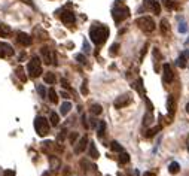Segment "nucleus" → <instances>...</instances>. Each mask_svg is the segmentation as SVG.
Here are the masks:
<instances>
[{
    "instance_id": "39",
    "label": "nucleus",
    "mask_w": 189,
    "mask_h": 176,
    "mask_svg": "<svg viewBox=\"0 0 189 176\" xmlns=\"http://www.w3.org/2000/svg\"><path fill=\"white\" fill-rule=\"evenodd\" d=\"M82 124H83V127H85V129H90V125H88V121H86V116H85V115L82 116Z\"/></svg>"
},
{
    "instance_id": "40",
    "label": "nucleus",
    "mask_w": 189,
    "mask_h": 176,
    "mask_svg": "<svg viewBox=\"0 0 189 176\" xmlns=\"http://www.w3.org/2000/svg\"><path fill=\"white\" fill-rule=\"evenodd\" d=\"M153 55H155V58H156V60H161V57H159V51L156 49V48L153 49Z\"/></svg>"
},
{
    "instance_id": "18",
    "label": "nucleus",
    "mask_w": 189,
    "mask_h": 176,
    "mask_svg": "<svg viewBox=\"0 0 189 176\" xmlns=\"http://www.w3.org/2000/svg\"><path fill=\"white\" fill-rule=\"evenodd\" d=\"M88 145H90V155L94 160H97V158H99V151H97V148H95V143H94V142H88Z\"/></svg>"
},
{
    "instance_id": "32",
    "label": "nucleus",
    "mask_w": 189,
    "mask_h": 176,
    "mask_svg": "<svg viewBox=\"0 0 189 176\" xmlns=\"http://www.w3.org/2000/svg\"><path fill=\"white\" fill-rule=\"evenodd\" d=\"M159 130H161V127H155V129L149 130V133H147L146 136H147V138H153V136H155V134H156V133H158Z\"/></svg>"
},
{
    "instance_id": "34",
    "label": "nucleus",
    "mask_w": 189,
    "mask_h": 176,
    "mask_svg": "<svg viewBox=\"0 0 189 176\" xmlns=\"http://www.w3.org/2000/svg\"><path fill=\"white\" fill-rule=\"evenodd\" d=\"M118 49H119V45H118V43H113V45L110 46V55L116 54V52H118Z\"/></svg>"
},
{
    "instance_id": "45",
    "label": "nucleus",
    "mask_w": 189,
    "mask_h": 176,
    "mask_svg": "<svg viewBox=\"0 0 189 176\" xmlns=\"http://www.w3.org/2000/svg\"><path fill=\"white\" fill-rule=\"evenodd\" d=\"M186 145H188V151H189V139H188V143H186Z\"/></svg>"
},
{
    "instance_id": "22",
    "label": "nucleus",
    "mask_w": 189,
    "mask_h": 176,
    "mask_svg": "<svg viewBox=\"0 0 189 176\" xmlns=\"http://www.w3.org/2000/svg\"><path fill=\"white\" fill-rule=\"evenodd\" d=\"M70 109H72V103L70 102H64L61 105V115H67L70 112Z\"/></svg>"
},
{
    "instance_id": "38",
    "label": "nucleus",
    "mask_w": 189,
    "mask_h": 176,
    "mask_svg": "<svg viewBox=\"0 0 189 176\" xmlns=\"http://www.w3.org/2000/svg\"><path fill=\"white\" fill-rule=\"evenodd\" d=\"M61 85H63L64 88H70V85H68V81L66 79V78H63V79H61Z\"/></svg>"
},
{
    "instance_id": "3",
    "label": "nucleus",
    "mask_w": 189,
    "mask_h": 176,
    "mask_svg": "<svg viewBox=\"0 0 189 176\" xmlns=\"http://www.w3.org/2000/svg\"><path fill=\"white\" fill-rule=\"evenodd\" d=\"M136 24L137 27L142 31H144V33H152L156 29V24H155V21L152 20L151 16H142V18H138L136 21Z\"/></svg>"
},
{
    "instance_id": "11",
    "label": "nucleus",
    "mask_w": 189,
    "mask_h": 176,
    "mask_svg": "<svg viewBox=\"0 0 189 176\" xmlns=\"http://www.w3.org/2000/svg\"><path fill=\"white\" fill-rule=\"evenodd\" d=\"M61 21L64 24H75L76 21V18H75V14L72 12V11H64V12H61Z\"/></svg>"
},
{
    "instance_id": "42",
    "label": "nucleus",
    "mask_w": 189,
    "mask_h": 176,
    "mask_svg": "<svg viewBox=\"0 0 189 176\" xmlns=\"http://www.w3.org/2000/svg\"><path fill=\"white\" fill-rule=\"evenodd\" d=\"M61 97H64V99H68L70 96H68V94H67L66 91H63V93H61Z\"/></svg>"
},
{
    "instance_id": "24",
    "label": "nucleus",
    "mask_w": 189,
    "mask_h": 176,
    "mask_svg": "<svg viewBox=\"0 0 189 176\" xmlns=\"http://www.w3.org/2000/svg\"><path fill=\"white\" fill-rule=\"evenodd\" d=\"M48 96H49V100H51L52 103H57V102H58V94H57V91H55L54 88H49Z\"/></svg>"
},
{
    "instance_id": "28",
    "label": "nucleus",
    "mask_w": 189,
    "mask_h": 176,
    "mask_svg": "<svg viewBox=\"0 0 189 176\" xmlns=\"http://www.w3.org/2000/svg\"><path fill=\"white\" fill-rule=\"evenodd\" d=\"M49 161H51V164H52L54 169L60 167V160H58V158H55V157H52V155H51V157H49Z\"/></svg>"
},
{
    "instance_id": "9",
    "label": "nucleus",
    "mask_w": 189,
    "mask_h": 176,
    "mask_svg": "<svg viewBox=\"0 0 189 176\" xmlns=\"http://www.w3.org/2000/svg\"><path fill=\"white\" fill-rule=\"evenodd\" d=\"M144 5H146L147 9H151L155 15H159V12H161V3H159L158 0H144Z\"/></svg>"
},
{
    "instance_id": "5",
    "label": "nucleus",
    "mask_w": 189,
    "mask_h": 176,
    "mask_svg": "<svg viewBox=\"0 0 189 176\" xmlns=\"http://www.w3.org/2000/svg\"><path fill=\"white\" fill-rule=\"evenodd\" d=\"M130 15V11L127 6H115L112 11V16H113L115 23H122L124 20H127Z\"/></svg>"
},
{
    "instance_id": "41",
    "label": "nucleus",
    "mask_w": 189,
    "mask_h": 176,
    "mask_svg": "<svg viewBox=\"0 0 189 176\" xmlns=\"http://www.w3.org/2000/svg\"><path fill=\"white\" fill-rule=\"evenodd\" d=\"M23 3H25V5H29V6H33V2L31 0H21Z\"/></svg>"
},
{
    "instance_id": "15",
    "label": "nucleus",
    "mask_w": 189,
    "mask_h": 176,
    "mask_svg": "<svg viewBox=\"0 0 189 176\" xmlns=\"http://www.w3.org/2000/svg\"><path fill=\"white\" fill-rule=\"evenodd\" d=\"M159 29H161V33H162V34H168V33H170V24H168V21H167L165 18L161 20Z\"/></svg>"
},
{
    "instance_id": "14",
    "label": "nucleus",
    "mask_w": 189,
    "mask_h": 176,
    "mask_svg": "<svg viewBox=\"0 0 189 176\" xmlns=\"http://www.w3.org/2000/svg\"><path fill=\"white\" fill-rule=\"evenodd\" d=\"M174 111H176V107H174V97L173 96H168V99H167V112H168V118H173Z\"/></svg>"
},
{
    "instance_id": "46",
    "label": "nucleus",
    "mask_w": 189,
    "mask_h": 176,
    "mask_svg": "<svg viewBox=\"0 0 189 176\" xmlns=\"http://www.w3.org/2000/svg\"><path fill=\"white\" fill-rule=\"evenodd\" d=\"M188 55H189V54H188Z\"/></svg>"
},
{
    "instance_id": "4",
    "label": "nucleus",
    "mask_w": 189,
    "mask_h": 176,
    "mask_svg": "<svg viewBox=\"0 0 189 176\" xmlns=\"http://www.w3.org/2000/svg\"><path fill=\"white\" fill-rule=\"evenodd\" d=\"M34 129L39 136H46L49 133V123L45 116H36L34 120Z\"/></svg>"
},
{
    "instance_id": "19",
    "label": "nucleus",
    "mask_w": 189,
    "mask_h": 176,
    "mask_svg": "<svg viewBox=\"0 0 189 176\" xmlns=\"http://www.w3.org/2000/svg\"><path fill=\"white\" fill-rule=\"evenodd\" d=\"M110 149H112L113 152H122V151H124V146H122L119 142L113 140V142H110Z\"/></svg>"
},
{
    "instance_id": "8",
    "label": "nucleus",
    "mask_w": 189,
    "mask_h": 176,
    "mask_svg": "<svg viewBox=\"0 0 189 176\" xmlns=\"http://www.w3.org/2000/svg\"><path fill=\"white\" fill-rule=\"evenodd\" d=\"M130 102H131V96H130V94H122V96H119V97L113 102V106L116 107V109H121V107L127 106Z\"/></svg>"
},
{
    "instance_id": "25",
    "label": "nucleus",
    "mask_w": 189,
    "mask_h": 176,
    "mask_svg": "<svg viewBox=\"0 0 189 176\" xmlns=\"http://www.w3.org/2000/svg\"><path fill=\"white\" fill-rule=\"evenodd\" d=\"M101 112H103V107L100 106V105L95 103V105H92V106H91V114L92 115H100Z\"/></svg>"
},
{
    "instance_id": "23",
    "label": "nucleus",
    "mask_w": 189,
    "mask_h": 176,
    "mask_svg": "<svg viewBox=\"0 0 189 176\" xmlns=\"http://www.w3.org/2000/svg\"><path fill=\"white\" fill-rule=\"evenodd\" d=\"M130 161V154L125 152V151H122V152H119V163L121 164H127Z\"/></svg>"
},
{
    "instance_id": "13",
    "label": "nucleus",
    "mask_w": 189,
    "mask_h": 176,
    "mask_svg": "<svg viewBox=\"0 0 189 176\" xmlns=\"http://www.w3.org/2000/svg\"><path fill=\"white\" fill-rule=\"evenodd\" d=\"M86 145H88V138L86 136H82V138L79 139V142L76 143L75 146V154H81L85 151V148H86Z\"/></svg>"
},
{
    "instance_id": "2",
    "label": "nucleus",
    "mask_w": 189,
    "mask_h": 176,
    "mask_svg": "<svg viewBox=\"0 0 189 176\" xmlns=\"http://www.w3.org/2000/svg\"><path fill=\"white\" fill-rule=\"evenodd\" d=\"M27 72L30 78H39L42 75V63H40V58L39 57H33L29 64H27Z\"/></svg>"
},
{
    "instance_id": "16",
    "label": "nucleus",
    "mask_w": 189,
    "mask_h": 176,
    "mask_svg": "<svg viewBox=\"0 0 189 176\" xmlns=\"http://www.w3.org/2000/svg\"><path fill=\"white\" fill-rule=\"evenodd\" d=\"M168 172H170L171 175H177V173L180 172V164H179L177 161L170 163V166H168Z\"/></svg>"
},
{
    "instance_id": "37",
    "label": "nucleus",
    "mask_w": 189,
    "mask_h": 176,
    "mask_svg": "<svg viewBox=\"0 0 189 176\" xmlns=\"http://www.w3.org/2000/svg\"><path fill=\"white\" fill-rule=\"evenodd\" d=\"M82 94H83V96H86V94H88V87H86V81H83V84H82Z\"/></svg>"
},
{
    "instance_id": "12",
    "label": "nucleus",
    "mask_w": 189,
    "mask_h": 176,
    "mask_svg": "<svg viewBox=\"0 0 189 176\" xmlns=\"http://www.w3.org/2000/svg\"><path fill=\"white\" fill-rule=\"evenodd\" d=\"M16 40L24 46H30L31 42H33V39H31L30 34H27V33H24V31H20L18 33V36H16Z\"/></svg>"
},
{
    "instance_id": "26",
    "label": "nucleus",
    "mask_w": 189,
    "mask_h": 176,
    "mask_svg": "<svg viewBox=\"0 0 189 176\" xmlns=\"http://www.w3.org/2000/svg\"><path fill=\"white\" fill-rule=\"evenodd\" d=\"M104 129H106V123L104 121H100L99 123V138L100 139L104 136Z\"/></svg>"
},
{
    "instance_id": "6",
    "label": "nucleus",
    "mask_w": 189,
    "mask_h": 176,
    "mask_svg": "<svg viewBox=\"0 0 189 176\" xmlns=\"http://www.w3.org/2000/svg\"><path fill=\"white\" fill-rule=\"evenodd\" d=\"M40 54H42V57H43V61L46 64H55L57 66V54L54 49H51L49 46H43L42 49H40Z\"/></svg>"
},
{
    "instance_id": "29",
    "label": "nucleus",
    "mask_w": 189,
    "mask_h": 176,
    "mask_svg": "<svg viewBox=\"0 0 189 176\" xmlns=\"http://www.w3.org/2000/svg\"><path fill=\"white\" fill-rule=\"evenodd\" d=\"M16 75H18V78H20L23 82H25V81H27V78H25V75H24V70L21 69V67H18V69H16Z\"/></svg>"
},
{
    "instance_id": "1",
    "label": "nucleus",
    "mask_w": 189,
    "mask_h": 176,
    "mask_svg": "<svg viewBox=\"0 0 189 176\" xmlns=\"http://www.w3.org/2000/svg\"><path fill=\"white\" fill-rule=\"evenodd\" d=\"M90 36L91 40L95 45H103L107 40V38H109V29L106 25H94V27H91Z\"/></svg>"
},
{
    "instance_id": "7",
    "label": "nucleus",
    "mask_w": 189,
    "mask_h": 176,
    "mask_svg": "<svg viewBox=\"0 0 189 176\" xmlns=\"http://www.w3.org/2000/svg\"><path fill=\"white\" fill-rule=\"evenodd\" d=\"M162 79L165 84H171L174 79V72L171 70V66L168 63H164V66H162Z\"/></svg>"
},
{
    "instance_id": "21",
    "label": "nucleus",
    "mask_w": 189,
    "mask_h": 176,
    "mask_svg": "<svg viewBox=\"0 0 189 176\" xmlns=\"http://www.w3.org/2000/svg\"><path fill=\"white\" fill-rule=\"evenodd\" d=\"M43 79H45L46 84H55V75H54L52 72H48V73H45V76H43Z\"/></svg>"
},
{
    "instance_id": "35",
    "label": "nucleus",
    "mask_w": 189,
    "mask_h": 176,
    "mask_svg": "<svg viewBox=\"0 0 189 176\" xmlns=\"http://www.w3.org/2000/svg\"><path fill=\"white\" fill-rule=\"evenodd\" d=\"M76 60L79 63H82V64H86V60H85V57H83L82 54H77V55H76Z\"/></svg>"
},
{
    "instance_id": "31",
    "label": "nucleus",
    "mask_w": 189,
    "mask_h": 176,
    "mask_svg": "<svg viewBox=\"0 0 189 176\" xmlns=\"http://www.w3.org/2000/svg\"><path fill=\"white\" fill-rule=\"evenodd\" d=\"M37 91H39V94H40V97H42V99H45V97H46V94H48L43 85H39V87H37Z\"/></svg>"
},
{
    "instance_id": "44",
    "label": "nucleus",
    "mask_w": 189,
    "mask_h": 176,
    "mask_svg": "<svg viewBox=\"0 0 189 176\" xmlns=\"http://www.w3.org/2000/svg\"><path fill=\"white\" fill-rule=\"evenodd\" d=\"M186 112H188V114H189V103H188V105H186Z\"/></svg>"
},
{
    "instance_id": "30",
    "label": "nucleus",
    "mask_w": 189,
    "mask_h": 176,
    "mask_svg": "<svg viewBox=\"0 0 189 176\" xmlns=\"http://www.w3.org/2000/svg\"><path fill=\"white\" fill-rule=\"evenodd\" d=\"M177 66H179V67H182V69H183V67H186V60H185V55H180V57H179V60H177Z\"/></svg>"
},
{
    "instance_id": "27",
    "label": "nucleus",
    "mask_w": 189,
    "mask_h": 176,
    "mask_svg": "<svg viewBox=\"0 0 189 176\" xmlns=\"http://www.w3.org/2000/svg\"><path fill=\"white\" fill-rule=\"evenodd\" d=\"M51 124L52 125H58L60 124V116L55 114V112H51Z\"/></svg>"
},
{
    "instance_id": "17",
    "label": "nucleus",
    "mask_w": 189,
    "mask_h": 176,
    "mask_svg": "<svg viewBox=\"0 0 189 176\" xmlns=\"http://www.w3.org/2000/svg\"><path fill=\"white\" fill-rule=\"evenodd\" d=\"M11 27L9 25H6V24H3V23H0V36L2 38H8L9 34H11Z\"/></svg>"
},
{
    "instance_id": "20",
    "label": "nucleus",
    "mask_w": 189,
    "mask_h": 176,
    "mask_svg": "<svg viewBox=\"0 0 189 176\" xmlns=\"http://www.w3.org/2000/svg\"><path fill=\"white\" fill-rule=\"evenodd\" d=\"M133 87L136 88L137 91H140V94H142V96H144V94H146V91H144V87H143V81H142V79L136 81V82L133 84Z\"/></svg>"
},
{
    "instance_id": "43",
    "label": "nucleus",
    "mask_w": 189,
    "mask_h": 176,
    "mask_svg": "<svg viewBox=\"0 0 189 176\" xmlns=\"http://www.w3.org/2000/svg\"><path fill=\"white\" fill-rule=\"evenodd\" d=\"M144 176H155V173H151V172H146V173H144Z\"/></svg>"
},
{
    "instance_id": "36",
    "label": "nucleus",
    "mask_w": 189,
    "mask_h": 176,
    "mask_svg": "<svg viewBox=\"0 0 189 176\" xmlns=\"http://www.w3.org/2000/svg\"><path fill=\"white\" fill-rule=\"evenodd\" d=\"M162 3H164L168 9H174V3H171L170 0H162Z\"/></svg>"
},
{
    "instance_id": "10",
    "label": "nucleus",
    "mask_w": 189,
    "mask_h": 176,
    "mask_svg": "<svg viewBox=\"0 0 189 176\" xmlns=\"http://www.w3.org/2000/svg\"><path fill=\"white\" fill-rule=\"evenodd\" d=\"M14 48L9 45V43H5V42H0V55L2 57H12L14 55Z\"/></svg>"
},
{
    "instance_id": "33",
    "label": "nucleus",
    "mask_w": 189,
    "mask_h": 176,
    "mask_svg": "<svg viewBox=\"0 0 189 176\" xmlns=\"http://www.w3.org/2000/svg\"><path fill=\"white\" fill-rule=\"evenodd\" d=\"M77 138H79V134H77V133H72V134H70V138H68L70 143H72V145H75L76 140H77Z\"/></svg>"
}]
</instances>
